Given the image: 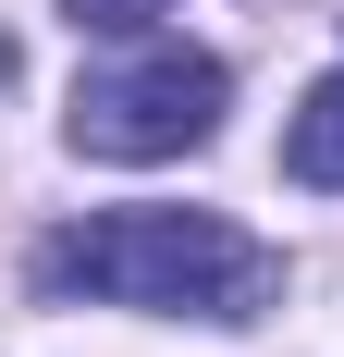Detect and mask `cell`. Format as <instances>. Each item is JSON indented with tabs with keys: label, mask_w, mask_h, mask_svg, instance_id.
Segmentation results:
<instances>
[{
	"label": "cell",
	"mask_w": 344,
	"mask_h": 357,
	"mask_svg": "<svg viewBox=\"0 0 344 357\" xmlns=\"http://www.w3.org/2000/svg\"><path fill=\"white\" fill-rule=\"evenodd\" d=\"M221 99H234V74L209 50H136L74 86V148L86 160H185L221 136Z\"/></svg>",
	"instance_id": "cell-2"
},
{
	"label": "cell",
	"mask_w": 344,
	"mask_h": 357,
	"mask_svg": "<svg viewBox=\"0 0 344 357\" xmlns=\"http://www.w3.org/2000/svg\"><path fill=\"white\" fill-rule=\"evenodd\" d=\"M74 13V37H136L148 13H172V0H62Z\"/></svg>",
	"instance_id": "cell-4"
},
{
	"label": "cell",
	"mask_w": 344,
	"mask_h": 357,
	"mask_svg": "<svg viewBox=\"0 0 344 357\" xmlns=\"http://www.w3.org/2000/svg\"><path fill=\"white\" fill-rule=\"evenodd\" d=\"M37 284L99 308H172V321H258L283 296V259L221 210H99L37 247Z\"/></svg>",
	"instance_id": "cell-1"
},
{
	"label": "cell",
	"mask_w": 344,
	"mask_h": 357,
	"mask_svg": "<svg viewBox=\"0 0 344 357\" xmlns=\"http://www.w3.org/2000/svg\"><path fill=\"white\" fill-rule=\"evenodd\" d=\"M283 173L320 185V197H344V74H320L308 99H295V123H283Z\"/></svg>",
	"instance_id": "cell-3"
}]
</instances>
